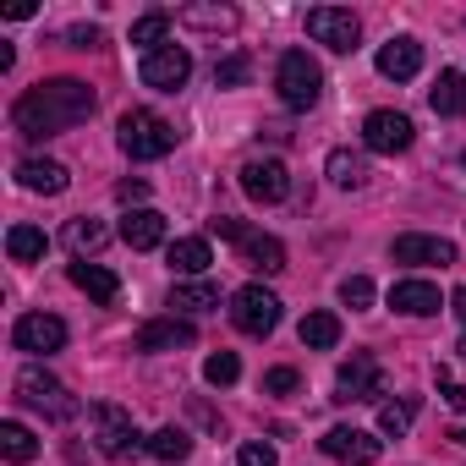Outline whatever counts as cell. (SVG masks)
<instances>
[{"instance_id": "43", "label": "cell", "mask_w": 466, "mask_h": 466, "mask_svg": "<svg viewBox=\"0 0 466 466\" xmlns=\"http://www.w3.org/2000/svg\"><path fill=\"white\" fill-rule=\"evenodd\" d=\"M450 439H455V444H466V428H455V433H450Z\"/></svg>"}, {"instance_id": "35", "label": "cell", "mask_w": 466, "mask_h": 466, "mask_svg": "<svg viewBox=\"0 0 466 466\" xmlns=\"http://www.w3.org/2000/svg\"><path fill=\"white\" fill-rule=\"evenodd\" d=\"M253 77V61L248 56H225V61H214V88H242Z\"/></svg>"}, {"instance_id": "9", "label": "cell", "mask_w": 466, "mask_h": 466, "mask_svg": "<svg viewBox=\"0 0 466 466\" xmlns=\"http://www.w3.org/2000/svg\"><path fill=\"white\" fill-rule=\"evenodd\" d=\"M411 137H417V127H411V116H400V110H373V116L362 121L368 154H406Z\"/></svg>"}, {"instance_id": "6", "label": "cell", "mask_w": 466, "mask_h": 466, "mask_svg": "<svg viewBox=\"0 0 466 466\" xmlns=\"http://www.w3.org/2000/svg\"><path fill=\"white\" fill-rule=\"evenodd\" d=\"M230 324H237L242 335H253V340L275 335V324H280V297H275L269 286H242L237 297H230Z\"/></svg>"}, {"instance_id": "23", "label": "cell", "mask_w": 466, "mask_h": 466, "mask_svg": "<svg viewBox=\"0 0 466 466\" xmlns=\"http://www.w3.org/2000/svg\"><path fill=\"white\" fill-rule=\"evenodd\" d=\"M428 105H433V116H444V121H455V116H466V72H439V83H433V94H428Z\"/></svg>"}, {"instance_id": "30", "label": "cell", "mask_w": 466, "mask_h": 466, "mask_svg": "<svg viewBox=\"0 0 466 466\" xmlns=\"http://www.w3.org/2000/svg\"><path fill=\"white\" fill-rule=\"evenodd\" d=\"M45 248H50V242H45L39 225H12V230H6V253H12L17 264H39Z\"/></svg>"}, {"instance_id": "36", "label": "cell", "mask_w": 466, "mask_h": 466, "mask_svg": "<svg viewBox=\"0 0 466 466\" xmlns=\"http://www.w3.org/2000/svg\"><path fill=\"white\" fill-rule=\"evenodd\" d=\"M340 302L346 308H373V280L368 275H346L340 280Z\"/></svg>"}, {"instance_id": "13", "label": "cell", "mask_w": 466, "mask_h": 466, "mask_svg": "<svg viewBox=\"0 0 466 466\" xmlns=\"http://www.w3.org/2000/svg\"><path fill=\"white\" fill-rule=\"evenodd\" d=\"M384 395V368L373 357H351L335 373V400H379Z\"/></svg>"}, {"instance_id": "24", "label": "cell", "mask_w": 466, "mask_h": 466, "mask_svg": "<svg viewBox=\"0 0 466 466\" xmlns=\"http://www.w3.org/2000/svg\"><path fill=\"white\" fill-rule=\"evenodd\" d=\"M219 308V286L214 280H181L170 291V319L176 313H214Z\"/></svg>"}, {"instance_id": "7", "label": "cell", "mask_w": 466, "mask_h": 466, "mask_svg": "<svg viewBox=\"0 0 466 466\" xmlns=\"http://www.w3.org/2000/svg\"><path fill=\"white\" fill-rule=\"evenodd\" d=\"M308 39L324 45V50H335V56H351L357 39H362V23L346 6H313L308 12Z\"/></svg>"}, {"instance_id": "16", "label": "cell", "mask_w": 466, "mask_h": 466, "mask_svg": "<svg viewBox=\"0 0 466 466\" xmlns=\"http://www.w3.org/2000/svg\"><path fill=\"white\" fill-rule=\"evenodd\" d=\"M198 340V329L187 324V319H154V324H143L137 329V351H176V346H192Z\"/></svg>"}, {"instance_id": "32", "label": "cell", "mask_w": 466, "mask_h": 466, "mask_svg": "<svg viewBox=\"0 0 466 466\" xmlns=\"http://www.w3.org/2000/svg\"><path fill=\"white\" fill-rule=\"evenodd\" d=\"M297 335H302V346H313V351H329V346L340 340V319H335V313H308Z\"/></svg>"}, {"instance_id": "14", "label": "cell", "mask_w": 466, "mask_h": 466, "mask_svg": "<svg viewBox=\"0 0 466 466\" xmlns=\"http://www.w3.org/2000/svg\"><path fill=\"white\" fill-rule=\"evenodd\" d=\"M395 264H411V269H428V264H439V269H450L455 264V242L450 237H395Z\"/></svg>"}, {"instance_id": "4", "label": "cell", "mask_w": 466, "mask_h": 466, "mask_svg": "<svg viewBox=\"0 0 466 466\" xmlns=\"http://www.w3.org/2000/svg\"><path fill=\"white\" fill-rule=\"evenodd\" d=\"M94 439H99V450L110 455V461H132L137 450H148V439L137 433V422H132V411L127 406H116V400H94Z\"/></svg>"}, {"instance_id": "21", "label": "cell", "mask_w": 466, "mask_h": 466, "mask_svg": "<svg viewBox=\"0 0 466 466\" xmlns=\"http://www.w3.org/2000/svg\"><path fill=\"white\" fill-rule=\"evenodd\" d=\"M72 286H77V291H88L99 308H116V297H121V280H116L105 264H88V258H77V264H72Z\"/></svg>"}, {"instance_id": "38", "label": "cell", "mask_w": 466, "mask_h": 466, "mask_svg": "<svg viewBox=\"0 0 466 466\" xmlns=\"http://www.w3.org/2000/svg\"><path fill=\"white\" fill-rule=\"evenodd\" d=\"M264 390H269V395H291V390H297V368H269V373H264Z\"/></svg>"}, {"instance_id": "41", "label": "cell", "mask_w": 466, "mask_h": 466, "mask_svg": "<svg viewBox=\"0 0 466 466\" xmlns=\"http://www.w3.org/2000/svg\"><path fill=\"white\" fill-rule=\"evenodd\" d=\"M116 198H121V203H143V198H148V181H121Z\"/></svg>"}, {"instance_id": "37", "label": "cell", "mask_w": 466, "mask_h": 466, "mask_svg": "<svg viewBox=\"0 0 466 466\" xmlns=\"http://www.w3.org/2000/svg\"><path fill=\"white\" fill-rule=\"evenodd\" d=\"M237 466H275V444H264V439H248Z\"/></svg>"}, {"instance_id": "33", "label": "cell", "mask_w": 466, "mask_h": 466, "mask_svg": "<svg viewBox=\"0 0 466 466\" xmlns=\"http://www.w3.org/2000/svg\"><path fill=\"white\" fill-rule=\"evenodd\" d=\"M411 422H417V400H411V395H406V400H384V406H379V433H384V439H400Z\"/></svg>"}, {"instance_id": "39", "label": "cell", "mask_w": 466, "mask_h": 466, "mask_svg": "<svg viewBox=\"0 0 466 466\" xmlns=\"http://www.w3.org/2000/svg\"><path fill=\"white\" fill-rule=\"evenodd\" d=\"M439 390H444V400L466 417V384H450V368H439Z\"/></svg>"}, {"instance_id": "5", "label": "cell", "mask_w": 466, "mask_h": 466, "mask_svg": "<svg viewBox=\"0 0 466 466\" xmlns=\"http://www.w3.org/2000/svg\"><path fill=\"white\" fill-rule=\"evenodd\" d=\"M17 400L34 406V411H45L50 422H72L77 417V395L56 373H45V368H23L17 373Z\"/></svg>"}, {"instance_id": "10", "label": "cell", "mask_w": 466, "mask_h": 466, "mask_svg": "<svg viewBox=\"0 0 466 466\" xmlns=\"http://www.w3.org/2000/svg\"><path fill=\"white\" fill-rule=\"evenodd\" d=\"M12 346H17V351H34V357H50V351L66 346V324H61L56 313H23V319L12 324Z\"/></svg>"}, {"instance_id": "26", "label": "cell", "mask_w": 466, "mask_h": 466, "mask_svg": "<svg viewBox=\"0 0 466 466\" xmlns=\"http://www.w3.org/2000/svg\"><path fill=\"white\" fill-rule=\"evenodd\" d=\"M0 455H6L12 466H28V461L39 455V439H34V428H23L17 417H6V422H0Z\"/></svg>"}, {"instance_id": "25", "label": "cell", "mask_w": 466, "mask_h": 466, "mask_svg": "<svg viewBox=\"0 0 466 466\" xmlns=\"http://www.w3.org/2000/svg\"><path fill=\"white\" fill-rule=\"evenodd\" d=\"M105 242H110V230H105V219H94V214H77V219H66V248H72L77 258L99 253Z\"/></svg>"}, {"instance_id": "11", "label": "cell", "mask_w": 466, "mask_h": 466, "mask_svg": "<svg viewBox=\"0 0 466 466\" xmlns=\"http://www.w3.org/2000/svg\"><path fill=\"white\" fill-rule=\"evenodd\" d=\"M242 192L253 203H286L291 198V170L280 159H248L242 165Z\"/></svg>"}, {"instance_id": "42", "label": "cell", "mask_w": 466, "mask_h": 466, "mask_svg": "<svg viewBox=\"0 0 466 466\" xmlns=\"http://www.w3.org/2000/svg\"><path fill=\"white\" fill-rule=\"evenodd\" d=\"M450 308H455V319H461V324H466V286H461V291H455V297H450Z\"/></svg>"}, {"instance_id": "29", "label": "cell", "mask_w": 466, "mask_h": 466, "mask_svg": "<svg viewBox=\"0 0 466 466\" xmlns=\"http://www.w3.org/2000/svg\"><path fill=\"white\" fill-rule=\"evenodd\" d=\"M148 455H154V461H165V466H176V461H187V455H192V433L170 422V428L148 433Z\"/></svg>"}, {"instance_id": "40", "label": "cell", "mask_w": 466, "mask_h": 466, "mask_svg": "<svg viewBox=\"0 0 466 466\" xmlns=\"http://www.w3.org/2000/svg\"><path fill=\"white\" fill-rule=\"evenodd\" d=\"M66 39H72L77 50H99V45H105V34H99V28H72Z\"/></svg>"}, {"instance_id": "31", "label": "cell", "mask_w": 466, "mask_h": 466, "mask_svg": "<svg viewBox=\"0 0 466 466\" xmlns=\"http://www.w3.org/2000/svg\"><path fill=\"white\" fill-rule=\"evenodd\" d=\"M165 34H170V12H148V17H137V23H132V45H137L143 56L165 50Z\"/></svg>"}, {"instance_id": "34", "label": "cell", "mask_w": 466, "mask_h": 466, "mask_svg": "<svg viewBox=\"0 0 466 466\" xmlns=\"http://www.w3.org/2000/svg\"><path fill=\"white\" fill-rule=\"evenodd\" d=\"M203 379H208L214 390H225V384H237V379H242V362H237V351H214V357L203 362Z\"/></svg>"}, {"instance_id": "17", "label": "cell", "mask_w": 466, "mask_h": 466, "mask_svg": "<svg viewBox=\"0 0 466 466\" xmlns=\"http://www.w3.org/2000/svg\"><path fill=\"white\" fill-rule=\"evenodd\" d=\"M121 242H127L132 253L159 248V242H165V214H159V208H132V214L121 219Z\"/></svg>"}, {"instance_id": "1", "label": "cell", "mask_w": 466, "mask_h": 466, "mask_svg": "<svg viewBox=\"0 0 466 466\" xmlns=\"http://www.w3.org/2000/svg\"><path fill=\"white\" fill-rule=\"evenodd\" d=\"M99 110V94L77 77H50V83H34L17 105H12V127L17 137H56V132H72L83 127L88 116Z\"/></svg>"}, {"instance_id": "2", "label": "cell", "mask_w": 466, "mask_h": 466, "mask_svg": "<svg viewBox=\"0 0 466 466\" xmlns=\"http://www.w3.org/2000/svg\"><path fill=\"white\" fill-rule=\"evenodd\" d=\"M275 88H280L286 110H313L324 99V66L308 50H286L280 66H275Z\"/></svg>"}, {"instance_id": "8", "label": "cell", "mask_w": 466, "mask_h": 466, "mask_svg": "<svg viewBox=\"0 0 466 466\" xmlns=\"http://www.w3.org/2000/svg\"><path fill=\"white\" fill-rule=\"evenodd\" d=\"M137 77H143V88H159V94H176V88H187V77H192V56H187L181 45H165V50H154V56H143V66H137Z\"/></svg>"}, {"instance_id": "27", "label": "cell", "mask_w": 466, "mask_h": 466, "mask_svg": "<svg viewBox=\"0 0 466 466\" xmlns=\"http://www.w3.org/2000/svg\"><path fill=\"white\" fill-rule=\"evenodd\" d=\"M176 23H187L198 34H230L237 28V6H181Z\"/></svg>"}, {"instance_id": "44", "label": "cell", "mask_w": 466, "mask_h": 466, "mask_svg": "<svg viewBox=\"0 0 466 466\" xmlns=\"http://www.w3.org/2000/svg\"><path fill=\"white\" fill-rule=\"evenodd\" d=\"M461 357H466V340H461Z\"/></svg>"}, {"instance_id": "22", "label": "cell", "mask_w": 466, "mask_h": 466, "mask_svg": "<svg viewBox=\"0 0 466 466\" xmlns=\"http://www.w3.org/2000/svg\"><path fill=\"white\" fill-rule=\"evenodd\" d=\"M165 264H170L181 280H198V275L214 264V253H208V242H203V237H181V242H170V248H165Z\"/></svg>"}, {"instance_id": "19", "label": "cell", "mask_w": 466, "mask_h": 466, "mask_svg": "<svg viewBox=\"0 0 466 466\" xmlns=\"http://www.w3.org/2000/svg\"><path fill=\"white\" fill-rule=\"evenodd\" d=\"M237 253H242V264L258 269V275H280V269H286V248H280L275 237H264V230H248V237L237 242Z\"/></svg>"}, {"instance_id": "28", "label": "cell", "mask_w": 466, "mask_h": 466, "mask_svg": "<svg viewBox=\"0 0 466 466\" xmlns=\"http://www.w3.org/2000/svg\"><path fill=\"white\" fill-rule=\"evenodd\" d=\"M324 170H329V181H335L340 192H357V187H368V159H362V154H351V148H335Z\"/></svg>"}, {"instance_id": "20", "label": "cell", "mask_w": 466, "mask_h": 466, "mask_svg": "<svg viewBox=\"0 0 466 466\" xmlns=\"http://www.w3.org/2000/svg\"><path fill=\"white\" fill-rule=\"evenodd\" d=\"M379 72L395 77V83H411V77L422 72V45H417V39H390V45L379 50Z\"/></svg>"}, {"instance_id": "15", "label": "cell", "mask_w": 466, "mask_h": 466, "mask_svg": "<svg viewBox=\"0 0 466 466\" xmlns=\"http://www.w3.org/2000/svg\"><path fill=\"white\" fill-rule=\"evenodd\" d=\"M390 308L406 313V319H433V313L444 308V297H439L433 280H395V286H390Z\"/></svg>"}, {"instance_id": "12", "label": "cell", "mask_w": 466, "mask_h": 466, "mask_svg": "<svg viewBox=\"0 0 466 466\" xmlns=\"http://www.w3.org/2000/svg\"><path fill=\"white\" fill-rule=\"evenodd\" d=\"M319 450H324L329 461H340V466H373V461L384 455V444H379L373 433H362V428H329V433L319 439Z\"/></svg>"}, {"instance_id": "18", "label": "cell", "mask_w": 466, "mask_h": 466, "mask_svg": "<svg viewBox=\"0 0 466 466\" xmlns=\"http://www.w3.org/2000/svg\"><path fill=\"white\" fill-rule=\"evenodd\" d=\"M66 165H56V159H23L17 165V187L23 192H39V198H56V192H66Z\"/></svg>"}, {"instance_id": "3", "label": "cell", "mask_w": 466, "mask_h": 466, "mask_svg": "<svg viewBox=\"0 0 466 466\" xmlns=\"http://www.w3.org/2000/svg\"><path fill=\"white\" fill-rule=\"evenodd\" d=\"M116 143L127 159H165L176 148V127L154 110H127L121 127H116Z\"/></svg>"}]
</instances>
